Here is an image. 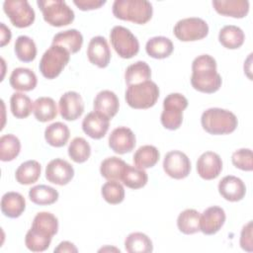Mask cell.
<instances>
[{
	"label": "cell",
	"instance_id": "1",
	"mask_svg": "<svg viewBox=\"0 0 253 253\" xmlns=\"http://www.w3.org/2000/svg\"><path fill=\"white\" fill-rule=\"evenodd\" d=\"M221 76L216 71V61L210 54L197 56L192 63L191 84L202 93L211 94L221 87Z\"/></svg>",
	"mask_w": 253,
	"mask_h": 253
},
{
	"label": "cell",
	"instance_id": "2",
	"mask_svg": "<svg viewBox=\"0 0 253 253\" xmlns=\"http://www.w3.org/2000/svg\"><path fill=\"white\" fill-rule=\"evenodd\" d=\"M203 128L210 134L219 135L233 132L238 125L236 116L224 109L210 108L201 117Z\"/></svg>",
	"mask_w": 253,
	"mask_h": 253
},
{
	"label": "cell",
	"instance_id": "3",
	"mask_svg": "<svg viewBox=\"0 0 253 253\" xmlns=\"http://www.w3.org/2000/svg\"><path fill=\"white\" fill-rule=\"evenodd\" d=\"M152 13V5L146 0H116L113 4V14L116 18L134 24L147 23Z\"/></svg>",
	"mask_w": 253,
	"mask_h": 253
},
{
	"label": "cell",
	"instance_id": "4",
	"mask_svg": "<svg viewBox=\"0 0 253 253\" xmlns=\"http://www.w3.org/2000/svg\"><path fill=\"white\" fill-rule=\"evenodd\" d=\"M127 105L132 109H149L159 98V88L151 80L127 86L125 95Z\"/></svg>",
	"mask_w": 253,
	"mask_h": 253
},
{
	"label": "cell",
	"instance_id": "5",
	"mask_svg": "<svg viewBox=\"0 0 253 253\" xmlns=\"http://www.w3.org/2000/svg\"><path fill=\"white\" fill-rule=\"evenodd\" d=\"M70 59V52L61 45L51 44L42 54L39 68L43 77L54 79L57 77Z\"/></svg>",
	"mask_w": 253,
	"mask_h": 253
},
{
	"label": "cell",
	"instance_id": "6",
	"mask_svg": "<svg viewBox=\"0 0 253 253\" xmlns=\"http://www.w3.org/2000/svg\"><path fill=\"white\" fill-rule=\"evenodd\" d=\"M43 20L53 27H63L74 21L73 10L62 0H38Z\"/></svg>",
	"mask_w": 253,
	"mask_h": 253
},
{
	"label": "cell",
	"instance_id": "7",
	"mask_svg": "<svg viewBox=\"0 0 253 253\" xmlns=\"http://www.w3.org/2000/svg\"><path fill=\"white\" fill-rule=\"evenodd\" d=\"M188 107L187 98L180 93H171L163 101V112L160 117L162 126L170 130L179 128L183 122V111Z\"/></svg>",
	"mask_w": 253,
	"mask_h": 253
},
{
	"label": "cell",
	"instance_id": "8",
	"mask_svg": "<svg viewBox=\"0 0 253 253\" xmlns=\"http://www.w3.org/2000/svg\"><path fill=\"white\" fill-rule=\"evenodd\" d=\"M112 46L122 58H131L139 51L136 37L123 26H115L110 33Z\"/></svg>",
	"mask_w": 253,
	"mask_h": 253
},
{
	"label": "cell",
	"instance_id": "9",
	"mask_svg": "<svg viewBox=\"0 0 253 253\" xmlns=\"http://www.w3.org/2000/svg\"><path fill=\"white\" fill-rule=\"evenodd\" d=\"M173 32L175 37L182 42H195L208 36L209 26L203 19L191 17L178 21Z\"/></svg>",
	"mask_w": 253,
	"mask_h": 253
},
{
	"label": "cell",
	"instance_id": "10",
	"mask_svg": "<svg viewBox=\"0 0 253 253\" xmlns=\"http://www.w3.org/2000/svg\"><path fill=\"white\" fill-rule=\"evenodd\" d=\"M3 9L13 26L17 28L30 27L36 18L35 11L27 0H6Z\"/></svg>",
	"mask_w": 253,
	"mask_h": 253
},
{
	"label": "cell",
	"instance_id": "11",
	"mask_svg": "<svg viewBox=\"0 0 253 253\" xmlns=\"http://www.w3.org/2000/svg\"><path fill=\"white\" fill-rule=\"evenodd\" d=\"M165 173L173 179H184L191 172V162L188 156L180 150H172L165 154L163 160Z\"/></svg>",
	"mask_w": 253,
	"mask_h": 253
},
{
	"label": "cell",
	"instance_id": "12",
	"mask_svg": "<svg viewBox=\"0 0 253 253\" xmlns=\"http://www.w3.org/2000/svg\"><path fill=\"white\" fill-rule=\"evenodd\" d=\"M74 177V169L66 160L55 158L45 167V178L48 182L59 186L68 184Z\"/></svg>",
	"mask_w": 253,
	"mask_h": 253
},
{
	"label": "cell",
	"instance_id": "13",
	"mask_svg": "<svg viewBox=\"0 0 253 253\" xmlns=\"http://www.w3.org/2000/svg\"><path fill=\"white\" fill-rule=\"evenodd\" d=\"M59 113L66 121H75L80 118L84 112V102L79 93L68 91L59 99Z\"/></svg>",
	"mask_w": 253,
	"mask_h": 253
},
{
	"label": "cell",
	"instance_id": "14",
	"mask_svg": "<svg viewBox=\"0 0 253 253\" xmlns=\"http://www.w3.org/2000/svg\"><path fill=\"white\" fill-rule=\"evenodd\" d=\"M225 218L223 209L217 206L210 207L200 214V231L206 235L215 234L224 224Z\"/></svg>",
	"mask_w": 253,
	"mask_h": 253
},
{
	"label": "cell",
	"instance_id": "15",
	"mask_svg": "<svg viewBox=\"0 0 253 253\" xmlns=\"http://www.w3.org/2000/svg\"><path fill=\"white\" fill-rule=\"evenodd\" d=\"M87 56L89 61L100 68H105L111 60V50L107 40L102 36L94 37L90 40Z\"/></svg>",
	"mask_w": 253,
	"mask_h": 253
},
{
	"label": "cell",
	"instance_id": "16",
	"mask_svg": "<svg viewBox=\"0 0 253 253\" xmlns=\"http://www.w3.org/2000/svg\"><path fill=\"white\" fill-rule=\"evenodd\" d=\"M109 146L118 154L128 153L135 146V135L130 128L119 126L111 132L109 136Z\"/></svg>",
	"mask_w": 253,
	"mask_h": 253
},
{
	"label": "cell",
	"instance_id": "17",
	"mask_svg": "<svg viewBox=\"0 0 253 253\" xmlns=\"http://www.w3.org/2000/svg\"><path fill=\"white\" fill-rule=\"evenodd\" d=\"M222 170V160L220 156L212 151L204 152L197 161V171L201 178L212 180L218 177Z\"/></svg>",
	"mask_w": 253,
	"mask_h": 253
},
{
	"label": "cell",
	"instance_id": "18",
	"mask_svg": "<svg viewBox=\"0 0 253 253\" xmlns=\"http://www.w3.org/2000/svg\"><path fill=\"white\" fill-rule=\"evenodd\" d=\"M109 126L110 119L96 111L87 114L82 122L83 131L94 139L104 137L109 129Z\"/></svg>",
	"mask_w": 253,
	"mask_h": 253
},
{
	"label": "cell",
	"instance_id": "19",
	"mask_svg": "<svg viewBox=\"0 0 253 253\" xmlns=\"http://www.w3.org/2000/svg\"><path fill=\"white\" fill-rule=\"evenodd\" d=\"M218 192L226 201L238 202L244 198L246 187L240 178L228 175L219 181Z\"/></svg>",
	"mask_w": 253,
	"mask_h": 253
},
{
	"label": "cell",
	"instance_id": "20",
	"mask_svg": "<svg viewBox=\"0 0 253 253\" xmlns=\"http://www.w3.org/2000/svg\"><path fill=\"white\" fill-rule=\"evenodd\" d=\"M212 6L218 14L238 19L244 18L249 12L247 0H213Z\"/></svg>",
	"mask_w": 253,
	"mask_h": 253
},
{
	"label": "cell",
	"instance_id": "21",
	"mask_svg": "<svg viewBox=\"0 0 253 253\" xmlns=\"http://www.w3.org/2000/svg\"><path fill=\"white\" fill-rule=\"evenodd\" d=\"M119 108V98L113 91L103 90L99 92L94 99V110L109 119L117 115Z\"/></svg>",
	"mask_w": 253,
	"mask_h": 253
},
{
	"label": "cell",
	"instance_id": "22",
	"mask_svg": "<svg viewBox=\"0 0 253 253\" xmlns=\"http://www.w3.org/2000/svg\"><path fill=\"white\" fill-rule=\"evenodd\" d=\"M10 85L18 91H32L36 88L38 79L35 72L29 68H15L9 78Z\"/></svg>",
	"mask_w": 253,
	"mask_h": 253
},
{
	"label": "cell",
	"instance_id": "23",
	"mask_svg": "<svg viewBox=\"0 0 253 253\" xmlns=\"http://www.w3.org/2000/svg\"><path fill=\"white\" fill-rule=\"evenodd\" d=\"M26 209L25 198L17 192H8L1 199V211L10 218L19 217Z\"/></svg>",
	"mask_w": 253,
	"mask_h": 253
},
{
	"label": "cell",
	"instance_id": "24",
	"mask_svg": "<svg viewBox=\"0 0 253 253\" xmlns=\"http://www.w3.org/2000/svg\"><path fill=\"white\" fill-rule=\"evenodd\" d=\"M52 44L61 45L66 48L70 53H76L80 50L83 44L82 34L75 30H66L57 33L52 39Z\"/></svg>",
	"mask_w": 253,
	"mask_h": 253
},
{
	"label": "cell",
	"instance_id": "25",
	"mask_svg": "<svg viewBox=\"0 0 253 253\" xmlns=\"http://www.w3.org/2000/svg\"><path fill=\"white\" fill-rule=\"evenodd\" d=\"M174 49L173 42L166 37H153L149 39L145 45L147 54L156 59H162L168 57Z\"/></svg>",
	"mask_w": 253,
	"mask_h": 253
},
{
	"label": "cell",
	"instance_id": "26",
	"mask_svg": "<svg viewBox=\"0 0 253 253\" xmlns=\"http://www.w3.org/2000/svg\"><path fill=\"white\" fill-rule=\"evenodd\" d=\"M70 136V131L68 126L61 123L55 122L46 126L44 130V138L46 142L54 147L64 146Z\"/></svg>",
	"mask_w": 253,
	"mask_h": 253
},
{
	"label": "cell",
	"instance_id": "27",
	"mask_svg": "<svg viewBox=\"0 0 253 253\" xmlns=\"http://www.w3.org/2000/svg\"><path fill=\"white\" fill-rule=\"evenodd\" d=\"M245 40L243 31L234 25L224 26L218 34V41L224 47L228 49L239 48Z\"/></svg>",
	"mask_w": 253,
	"mask_h": 253
},
{
	"label": "cell",
	"instance_id": "28",
	"mask_svg": "<svg viewBox=\"0 0 253 253\" xmlns=\"http://www.w3.org/2000/svg\"><path fill=\"white\" fill-rule=\"evenodd\" d=\"M33 112L35 118L42 123L52 121L57 116V108L54 100L50 97H40L34 102Z\"/></svg>",
	"mask_w": 253,
	"mask_h": 253
},
{
	"label": "cell",
	"instance_id": "29",
	"mask_svg": "<svg viewBox=\"0 0 253 253\" xmlns=\"http://www.w3.org/2000/svg\"><path fill=\"white\" fill-rule=\"evenodd\" d=\"M41 171V164L37 160H28L18 167L15 178L19 184L31 185L39 180Z\"/></svg>",
	"mask_w": 253,
	"mask_h": 253
},
{
	"label": "cell",
	"instance_id": "30",
	"mask_svg": "<svg viewBox=\"0 0 253 253\" xmlns=\"http://www.w3.org/2000/svg\"><path fill=\"white\" fill-rule=\"evenodd\" d=\"M51 238V235L32 226L26 234L25 244L33 252H42L49 247Z\"/></svg>",
	"mask_w": 253,
	"mask_h": 253
},
{
	"label": "cell",
	"instance_id": "31",
	"mask_svg": "<svg viewBox=\"0 0 253 253\" xmlns=\"http://www.w3.org/2000/svg\"><path fill=\"white\" fill-rule=\"evenodd\" d=\"M126 163L116 156L108 157L101 162L100 173L108 181H121Z\"/></svg>",
	"mask_w": 253,
	"mask_h": 253
},
{
	"label": "cell",
	"instance_id": "32",
	"mask_svg": "<svg viewBox=\"0 0 253 253\" xmlns=\"http://www.w3.org/2000/svg\"><path fill=\"white\" fill-rule=\"evenodd\" d=\"M151 77V69L144 61H136L126 67L125 79L127 86L142 83L149 80Z\"/></svg>",
	"mask_w": 253,
	"mask_h": 253
},
{
	"label": "cell",
	"instance_id": "33",
	"mask_svg": "<svg viewBox=\"0 0 253 253\" xmlns=\"http://www.w3.org/2000/svg\"><path fill=\"white\" fill-rule=\"evenodd\" d=\"M147 180L148 176L144 169L138 168L136 166H131L129 164L126 165L121 179L125 186L134 190L144 187L147 183Z\"/></svg>",
	"mask_w": 253,
	"mask_h": 253
},
{
	"label": "cell",
	"instance_id": "34",
	"mask_svg": "<svg viewBox=\"0 0 253 253\" xmlns=\"http://www.w3.org/2000/svg\"><path fill=\"white\" fill-rule=\"evenodd\" d=\"M125 248L128 253H149L153 250L151 239L142 232H132L125 240Z\"/></svg>",
	"mask_w": 253,
	"mask_h": 253
},
{
	"label": "cell",
	"instance_id": "35",
	"mask_svg": "<svg viewBox=\"0 0 253 253\" xmlns=\"http://www.w3.org/2000/svg\"><path fill=\"white\" fill-rule=\"evenodd\" d=\"M30 200L40 206L52 205L58 200V192L46 185H37L29 191Z\"/></svg>",
	"mask_w": 253,
	"mask_h": 253
},
{
	"label": "cell",
	"instance_id": "36",
	"mask_svg": "<svg viewBox=\"0 0 253 253\" xmlns=\"http://www.w3.org/2000/svg\"><path fill=\"white\" fill-rule=\"evenodd\" d=\"M160 153L153 145L140 146L133 154V163L136 167L147 169L153 167L159 160Z\"/></svg>",
	"mask_w": 253,
	"mask_h": 253
},
{
	"label": "cell",
	"instance_id": "37",
	"mask_svg": "<svg viewBox=\"0 0 253 253\" xmlns=\"http://www.w3.org/2000/svg\"><path fill=\"white\" fill-rule=\"evenodd\" d=\"M178 229L184 234H194L200 231V212L194 209L183 211L177 218Z\"/></svg>",
	"mask_w": 253,
	"mask_h": 253
},
{
	"label": "cell",
	"instance_id": "38",
	"mask_svg": "<svg viewBox=\"0 0 253 253\" xmlns=\"http://www.w3.org/2000/svg\"><path fill=\"white\" fill-rule=\"evenodd\" d=\"M34 108L33 102L29 96L24 93L16 92L11 96L10 109L13 116L17 119H25L30 116Z\"/></svg>",
	"mask_w": 253,
	"mask_h": 253
},
{
	"label": "cell",
	"instance_id": "39",
	"mask_svg": "<svg viewBox=\"0 0 253 253\" xmlns=\"http://www.w3.org/2000/svg\"><path fill=\"white\" fill-rule=\"evenodd\" d=\"M15 53L19 60L31 62L36 58L37 46L35 42L28 36H19L14 45Z\"/></svg>",
	"mask_w": 253,
	"mask_h": 253
},
{
	"label": "cell",
	"instance_id": "40",
	"mask_svg": "<svg viewBox=\"0 0 253 253\" xmlns=\"http://www.w3.org/2000/svg\"><path fill=\"white\" fill-rule=\"evenodd\" d=\"M21 142L14 134H4L0 137V159L4 162L14 160L20 153Z\"/></svg>",
	"mask_w": 253,
	"mask_h": 253
},
{
	"label": "cell",
	"instance_id": "41",
	"mask_svg": "<svg viewBox=\"0 0 253 253\" xmlns=\"http://www.w3.org/2000/svg\"><path fill=\"white\" fill-rule=\"evenodd\" d=\"M68 155L76 163H83L91 155V146L83 137H74L68 146Z\"/></svg>",
	"mask_w": 253,
	"mask_h": 253
},
{
	"label": "cell",
	"instance_id": "42",
	"mask_svg": "<svg viewBox=\"0 0 253 253\" xmlns=\"http://www.w3.org/2000/svg\"><path fill=\"white\" fill-rule=\"evenodd\" d=\"M32 226L53 236L58 230V220L51 212L41 211L38 212L34 217Z\"/></svg>",
	"mask_w": 253,
	"mask_h": 253
},
{
	"label": "cell",
	"instance_id": "43",
	"mask_svg": "<svg viewBox=\"0 0 253 253\" xmlns=\"http://www.w3.org/2000/svg\"><path fill=\"white\" fill-rule=\"evenodd\" d=\"M104 200L111 205H118L125 199V190L119 181H108L101 189Z\"/></svg>",
	"mask_w": 253,
	"mask_h": 253
},
{
	"label": "cell",
	"instance_id": "44",
	"mask_svg": "<svg viewBox=\"0 0 253 253\" xmlns=\"http://www.w3.org/2000/svg\"><path fill=\"white\" fill-rule=\"evenodd\" d=\"M253 155L249 148H241L233 152L231 156L232 164L243 171H252L253 169Z\"/></svg>",
	"mask_w": 253,
	"mask_h": 253
},
{
	"label": "cell",
	"instance_id": "45",
	"mask_svg": "<svg viewBox=\"0 0 253 253\" xmlns=\"http://www.w3.org/2000/svg\"><path fill=\"white\" fill-rule=\"evenodd\" d=\"M240 246L243 250L252 252L253 251V239H252V221H248L242 230L240 235Z\"/></svg>",
	"mask_w": 253,
	"mask_h": 253
},
{
	"label": "cell",
	"instance_id": "46",
	"mask_svg": "<svg viewBox=\"0 0 253 253\" xmlns=\"http://www.w3.org/2000/svg\"><path fill=\"white\" fill-rule=\"evenodd\" d=\"M73 3L82 11L94 10L103 6L106 1L102 0H74Z\"/></svg>",
	"mask_w": 253,
	"mask_h": 253
},
{
	"label": "cell",
	"instance_id": "47",
	"mask_svg": "<svg viewBox=\"0 0 253 253\" xmlns=\"http://www.w3.org/2000/svg\"><path fill=\"white\" fill-rule=\"evenodd\" d=\"M78 251V249L76 248V246L69 242V241H62L58 244V246L56 248H54V252L58 253H64V252H68V253H76Z\"/></svg>",
	"mask_w": 253,
	"mask_h": 253
},
{
	"label": "cell",
	"instance_id": "48",
	"mask_svg": "<svg viewBox=\"0 0 253 253\" xmlns=\"http://www.w3.org/2000/svg\"><path fill=\"white\" fill-rule=\"evenodd\" d=\"M0 34H1L0 45L4 46V45H6L7 43L10 42V40H11V37H12L10 29L8 27H6L4 23H0Z\"/></svg>",
	"mask_w": 253,
	"mask_h": 253
},
{
	"label": "cell",
	"instance_id": "49",
	"mask_svg": "<svg viewBox=\"0 0 253 253\" xmlns=\"http://www.w3.org/2000/svg\"><path fill=\"white\" fill-rule=\"evenodd\" d=\"M106 250H115V251H117V252H120V250L119 249H117V248H110V247H106V248H102V249H100L99 250V252H101V251H106Z\"/></svg>",
	"mask_w": 253,
	"mask_h": 253
}]
</instances>
